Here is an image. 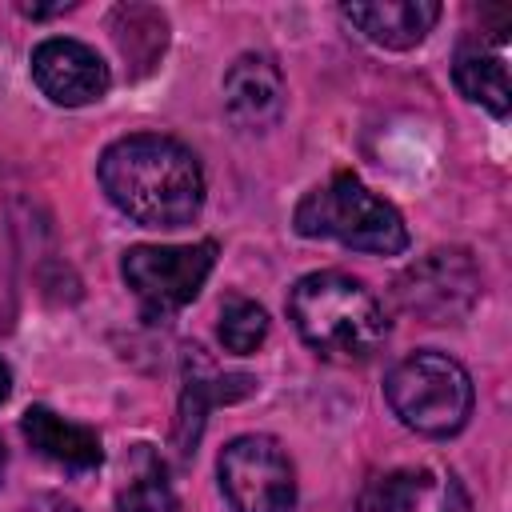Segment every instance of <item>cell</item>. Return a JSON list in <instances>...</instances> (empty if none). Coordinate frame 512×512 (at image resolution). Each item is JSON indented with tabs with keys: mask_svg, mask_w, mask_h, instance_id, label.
<instances>
[{
	"mask_svg": "<svg viewBox=\"0 0 512 512\" xmlns=\"http://www.w3.org/2000/svg\"><path fill=\"white\" fill-rule=\"evenodd\" d=\"M96 172L108 200L144 228H184L204 208V168L172 136H124L104 148Z\"/></svg>",
	"mask_w": 512,
	"mask_h": 512,
	"instance_id": "6da1fadb",
	"label": "cell"
},
{
	"mask_svg": "<svg viewBox=\"0 0 512 512\" xmlns=\"http://www.w3.org/2000/svg\"><path fill=\"white\" fill-rule=\"evenodd\" d=\"M288 316L300 340L328 360H364L388 336L380 300L344 272L300 276L288 292Z\"/></svg>",
	"mask_w": 512,
	"mask_h": 512,
	"instance_id": "7a4b0ae2",
	"label": "cell"
},
{
	"mask_svg": "<svg viewBox=\"0 0 512 512\" xmlns=\"http://www.w3.org/2000/svg\"><path fill=\"white\" fill-rule=\"evenodd\" d=\"M292 220L296 232L308 240H340L348 248L380 256H396L408 248V228L400 212L376 192H368L352 172H340L328 184L312 188L296 204Z\"/></svg>",
	"mask_w": 512,
	"mask_h": 512,
	"instance_id": "3957f363",
	"label": "cell"
},
{
	"mask_svg": "<svg viewBox=\"0 0 512 512\" xmlns=\"http://www.w3.org/2000/svg\"><path fill=\"white\" fill-rule=\"evenodd\" d=\"M388 408L420 436H452L472 416V376L444 352H412L384 380Z\"/></svg>",
	"mask_w": 512,
	"mask_h": 512,
	"instance_id": "277c9868",
	"label": "cell"
},
{
	"mask_svg": "<svg viewBox=\"0 0 512 512\" xmlns=\"http://www.w3.org/2000/svg\"><path fill=\"white\" fill-rule=\"evenodd\" d=\"M216 264V244H136L124 252V284L136 292L144 320H168L180 312L208 280Z\"/></svg>",
	"mask_w": 512,
	"mask_h": 512,
	"instance_id": "5b68a950",
	"label": "cell"
},
{
	"mask_svg": "<svg viewBox=\"0 0 512 512\" xmlns=\"http://www.w3.org/2000/svg\"><path fill=\"white\" fill-rule=\"evenodd\" d=\"M220 492L232 512H292L296 476L272 436H236L220 452Z\"/></svg>",
	"mask_w": 512,
	"mask_h": 512,
	"instance_id": "8992f818",
	"label": "cell"
},
{
	"mask_svg": "<svg viewBox=\"0 0 512 512\" xmlns=\"http://www.w3.org/2000/svg\"><path fill=\"white\" fill-rule=\"evenodd\" d=\"M476 296H480V272L464 248H436L396 280L400 308L428 324L460 320L476 304Z\"/></svg>",
	"mask_w": 512,
	"mask_h": 512,
	"instance_id": "52a82bcc",
	"label": "cell"
},
{
	"mask_svg": "<svg viewBox=\"0 0 512 512\" xmlns=\"http://www.w3.org/2000/svg\"><path fill=\"white\" fill-rule=\"evenodd\" d=\"M32 80L52 104H64V108H84V104L100 100L112 84L108 64L88 44L68 40V36H52V40L36 44Z\"/></svg>",
	"mask_w": 512,
	"mask_h": 512,
	"instance_id": "ba28073f",
	"label": "cell"
},
{
	"mask_svg": "<svg viewBox=\"0 0 512 512\" xmlns=\"http://www.w3.org/2000/svg\"><path fill=\"white\" fill-rule=\"evenodd\" d=\"M284 76L268 56H240L224 72V112L240 132H268L284 116Z\"/></svg>",
	"mask_w": 512,
	"mask_h": 512,
	"instance_id": "9c48e42d",
	"label": "cell"
},
{
	"mask_svg": "<svg viewBox=\"0 0 512 512\" xmlns=\"http://www.w3.org/2000/svg\"><path fill=\"white\" fill-rule=\"evenodd\" d=\"M340 12L356 32H364L380 48H412L440 20L436 0H372V4H344Z\"/></svg>",
	"mask_w": 512,
	"mask_h": 512,
	"instance_id": "30bf717a",
	"label": "cell"
},
{
	"mask_svg": "<svg viewBox=\"0 0 512 512\" xmlns=\"http://www.w3.org/2000/svg\"><path fill=\"white\" fill-rule=\"evenodd\" d=\"M20 428H24L28 444H32L44 460H52L56 468L92 472V468H100V460H104L100 436H96L92 428L72 424V420L56 416V412L44 408V404H32V408L24 412V420H20Z\"/></svg>",
	"mask_w": 512,
	"mask_h": 512,
	"instance_id": "8fae6325",
	"label": "cell"
},
{
	"mask_svg": "<svg viewBox=\"0 0 512 512\" xmlns=\"http://www.w3.org/2000/svg\"><path fill=\"white\" fill-rule=\"evenodd\" d=\"M452 80L472 104H484L492 116H508L512 84H508V64L500 52H484L480 44H464L452 60Z\"/></svg>",
	"mask_w": 512,
	"mask_h": 512,
	"instance_id": "7c38bea8",
	"label": "cell"
},
{
	"mask_svg": "<svg viewBox=\"0 0 512 512\" xmlns=\"http://www.w3.org/2000/svg\"><path fill=\"white\" fill-rule=\"evenodd\" d=\"M256 388L252 376H216V380H200V376H188L184 380V400H180V420H176V444L180 452L188 456L200 440V428H204V412L208 404H220V400H240Z\"/></svg>",
	"mask_w": 512,
	"mask_h": 512,
	"instance_id": "4fadbf2b",
	"label": "cell"
},
{
	"mask_svg": "<svg viewBox=\"0 0 512 512\" xmlns=\"http://www.w3.org/2000/svg\"><path fill=\"white\" fill-rule=\"evenodd\" d=\"M116 512H180V504H176V496L164 480V464L152 456L148 444L136 448V472L120 488Z\"/></svg>",
	"mask_w": 512,
	"mask_h": 512,
	"instance_id": "5bb4252c",
	"label": "cell"
},
{
	"mask_svg": "<svg viewBox=\"0 0 512 512\" xmlns=\"http://www.w3.org/2000/svg\"><path fill=\"white\" fill-rule=\"evenodd\" d=\"M220 344L236 356H248L260 348V340L268 336V312L256 304V300H244V296H228L220 304Z\"/></svg>",
	"mask_w": 512,
	"mask_h": 512,
	"instance_id": "9a60e30c",
	"label": "cell"
},
{
	"mask_svg": "<svg viewBox=\"0 0 512 512\" xmlns=\"http://www.w3.org/2000/svg\"><path fill=\"white\" fill-rule=\"evenodd\" d=\"M424 496V472H384L360 492V512H416Z\"/></svg>",
	"mask_w": 512,
	"mask_h": 512,
	"instance_id": "2e32d148",
	"label": "cell"
},
{
	"mask_svg": "<svg viewBox=\"0 0 512 512\" xmlns=\"http://www.w3.org/2000/svg\"><path fill=\"white\" fill-rule=\"evenodd\" d=\"M444 512H472L468 492L460 488V480H456V476H448V484H444Z\"/></svg>",
	"mask_w": 512,
	"mask_h": 512,
	"instance_id": "e0dca14e",
	"label": "cell"
},
{
	"mask_svg": "<svg viewBox=\"0 0 512 512\" xmlns=\"http://www.w3.org/2000/svg\"><path fill=\"white\" fill-rule=\"evenodd\" d=\"M24 512H80V508L64 496H36L32 504H24Z\"/></svg>",
	"mask_w": 512,
	"mask_h": 512,
	"instance_id": "ac0fdd59",
	"label": "cell"
},
{
	"mask_svg": "<svg viewBox=\"0 0 512 512\" xmlns=\"http://www.w3.org/2000/svg\"><path fill=\"white\" fill-rule=\"evenodd\" d=\"M68 8H72V4H48V8H44V4H20V12L32 16V20H40V16H60V12H68Z\"/></svg>",
	"mask_w": 512,
	"mask_h": 512,
	"instance_id": "d6986e66",
	"label": "cell"
},
{
	"mask_svg": "<svg viewBox=\"0 0 512 512\" xmlns=\"http://www.w3.org/2000/svg\"><path fill=\"white\" fill-rule=\"evenodd\" d=\"M8 388H12V376H8V368H4V360H0V400L8 396Z\"/></svg>",
	"mask_w": 512,
	"mask_h": 512,
	"instance_id": "ffe728a7",
	"label": "cell"
},
{
	"mask_svg": "<svg viewBox=\"0 0 512 512\" xmlns=\"http://www.w3.org/2000/svg\"><path fill=\"white\" fill-rule=\"evenodd\" d=\"M4 464H8V456H4V440H0V480H4Z\"/></svg>",
	"mask_w": 512,
	"mask_h": 512,
	"instance_id": "44dd1931",
	"label": "cell"
}]
</instances>
